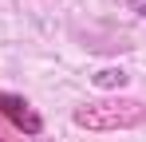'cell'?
<instances>
[{
	"label": "cell",
	"instance_id": "obj_2",
	"mask_svg": "<svg viewBox=\"0 0 146 142\" xmlns=\"http://www.w3.org/2000/svg\"><path fill=\"white\" fill-rule=\"evenodd\" d=\"M0 111L12 118V126H16V130H24V134H32V138L44 130V118L36 115V111H32V103L20 99V95H4V91H0Z\"/></svg>",
	"mask_w": 146,
	"mask_h": 142
},
{
	"label": "cell",
	"instance_id": "obj_1",
	"mask_svg": "<svg viewBox=\"0 0 146 142\" xmlns=\"http://www.w3.org/2000/svg\"><path fill=\"white\" fill-rule=\"evenodd\" d=\"M71 122L79 130H95V134H107V130H134V126H146V103L142 99H126V95L91 99V103H83V107L71 111Z\"/></svg>",
	"mask_w": 146,
	"mask_h": 142
},
{
	"label": "cell",
	"instance_id": "obj_5",
	"mask_svg": "<svg viewBox=\"0 0 146 142\" xmlns=\"http://www.w3.org/2000/svg\"><path fill=\"white\" fill-rule=\"evenodd\" d=\"M40 142H48V138H40Z\"/></svg>",
	"mask_w": 146,
	"mask_h": 142
},
{
	"label": "cell",
	"instance_id": "obj_3",
	"mask_svg": "<svg viewBox=\"0 0 146 142\" xmlns=\"http://www.w3.org/2000/svg\"><path fill=\"white\" fill-rule=\"evenodd\" d=\"M91 83H95L99 91H122V87L130 83V75H126L122 67H103V71L91 75Z\"/></svg>",
	"mask_w": 146,
	"mask_h": 142
},
{
	"label": "cell",
	"instance_id": "obj_4",
	"mask_svg": "<svg viewBox=\"0 0 146 142\" xmlns=\"http://www.w3.org/2000/svg\"><path fill=\"white\" fill-rule=\"evenodd\" d=\"M126 8H130L134 16H142V20H146V0H126Z\"/></svg>",
	"mask_w": 146,
	"mask_h": 142
}]
</instances>
